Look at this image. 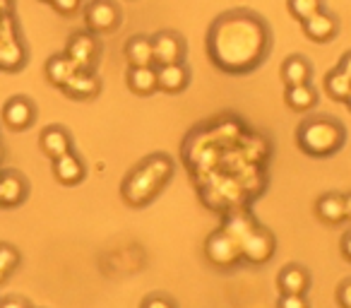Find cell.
<instances>
[{
  "label": "cell",
  "instance_id": "obj_28",
  "mask_svg": "<svg viewBox=\"0 0 351 308\" xmlns=\"http://www.w3.org/2000/svg\"><path fill=\"white\" fill-rule=\"evenodd\" d=\"M337 303L341 308H351V279H344L337 289Z\"/></svg>",
  "mask_w": 351,
  "mask_h": 308
},
{
  "label": "cell",
  "instance_id": "obj_17",
  "mask_svg": "<svg viewBox=\"0 0 351 308\" xmlns=\"http://www.w3.org/2000/svg\"><path fill=\"white\" fill-rule=\"evenodd\" d=\"M128 89L135 97H152L159 92V82H156V65H147V68H128L125 75Z\"/></svg>",
  "mask_w": 351,
  "mask_h": 308
},
{
  "label": "cell",
  "instance_id": "obj_22",
  "mask_svg": "<svg viewBox=\"0 0 351 308\" xmlns=\"http://www.w3.org/2000/svg\"><path fill=\"white\" fill-rule=\"evenodd\" d=\"M75 65L73 60L68 58V56H53V58H49V63H46V78H49L51 84H56V87L63 89L65 82H68L70 78L75 75Z\"/></svg>",
  "mask_w": 351,
  "mask_h": 308
},
{
  "label": "cell",
  "instance_id": "obj_35",
  "mask_svg": "<svg viewBox=\"0 0 351 308\" xmlns=\"http://www.w3.org/2000/svg\"><path fill=\"white\" fill-rule=\"evenodd\" d=\"M0 46H3V41H0Z\"/></svg>",
  "mask_w": 351,
  "mask_h": 308
},
{
  "label": "cell",
  "instance_id": "obj_33",
  "mask_svg": "<svg viewBox=\"0 0 351 308\" xmlns=\"http://www.w3.org/2000/svg\"><path fill=\"white\" fill-rule=\"evenodd\" d=\"M344 210H346V220H351V193L344 196Z\"/></svg>",
  "mask_w": 351,
  "mask_h": 308
},
{
  "label": "cell",
  "instance_id": "obj_18",
  "mask_svg": "<svg viewBox=\"0 0 351 308\" xmlns=\"http://www.w3.org/2000/svg\"><path fill=\"white\" fill-rule=\"evenodd\" d=\"M282 80L287 87H296V84H311L313 80V65L306 56H289L282 63Z\"/></svg>",
  "mask_w": 351,
  "mask_h": 308
},
{
  "label": "cell",
  "instance_id": "obj_2",
  "mask_svg": "<svg viewBox=\"0 0 351 308\" xmlns=\"http://www.w3.org/2000/svg\"><path fill=\"white\" fill-rule=\"evenodd\" d=\"M171 176H173V162L166 154H152L123 181L121 193L128 205H149L156 193L171 181Z\"/></svg>",
  "mask_w": 351,
  "mask_h": 308
},
{
  "label": "cell",
  "instance_id": "obj_13",
  "mask_svg": "<svg viewBox=\"0 0 351 308\" xmlns=\"http://www.w3.org/2000/svg\"><path fill=\"white\" fill-rule=\"evenodd\" d=\"M39 147L49 159H58L68 152H73V137L63 126H49L41 130Z\"/></svg>",
  "mask_w": 351,
  "mask_h": 308
},
{
  "label": "cell",
  "instance_id": "obj_19",
  "mask_svg": "<svg viewBox=\"0 0 351 308\" xmlns=\"http://www.w3.org/2000/svg\"><path fill=\"white\" fill-rule=\"evenodd\" d=\"M284 102L291 111L296 113H308L311 108L317 106L320 102V94L313 84H296V87H287L284 92Z\"/></svg>",
  "mask_w": 351,
  "mask_h": 308
},
{
  "label": "cell",
  "instance_id": "obj_26",
  "mask_svg": "<svg viewBox=\"0 0 351 308\" xmlns=\"http://www.w3.org/2000/svg\"><path fill=\"white\" fill-rule=\"evenodd\" d=\"M277 308H311V303L306 296H298V294H282Z\"/></svg>",
  "mask_w": 351,
  "mask_h": 308
},
{
  "label": "cell",
  "instance_id": "obj_7",
  "mask_svg": "<svg viewBox=\"0 0 351 308\" xmlns=\"http://www.w3.org/2000/svg\"><path fill=\"white\" fill-rule=\"evenodd\" d=\"M99 54H101V44L92 32H77L70 36L68 46H65V56L73 60L77 70H94Z\"/></svg>",
  "mask_w": 351,
  "mask_h": 308
},
{
  "label": "cell",
  "instance_id": "obj_3",
  "mask_svg": "<svg viewBox=\"0 0 351 308\" xmlns=\"http://www.w3.org/2000/svg\"><path fill=\"white\" fill-rule=\"evenodd\" d=\"M346 130L337 118L330 116H315L306 118L298 126L296 132V145L303 154L313 159H327L344 147Z\"/></svg>",
  "mask_w": 351,
  "mask_h": 308
},
{
  "label": "cell",
  "instance_id": "obj_29",
  "mask_svg": "<svg viewBox=\"0 0 351 308\" xmlns=\"http://www.w3.org/2000/svg\"><path fill=\"white\" fill-rule=\"evenodd\" d=\"M0 308H32V306L22 296H8V298H0Z\"/></svg>",
  "mask_w": 351,
  "mask_h": 308
},
{
  "label": "cell",
  "instance_id": "obj_34",
  "mask_svg": "<svg viewBox=\"0 0 351 308\" xmlns=\"http://www.w3.org/2000/svg\"><path fill=\"white\" fill-rule=\"evenodd\" d=\"M344 104H346V108H349V111H351V94H349V97H346V102H344Z\"/></svg>",
  "mask_w": 351,
  "mask_h": 308
},
{
  "label": "cell",
  "instance_id": "obj_21",
  "mask_svg": "<svg viewBox=\"0 0 351 308\" xmlns=\"http://www.w3.org/2000/svg\"><path fill=\"white\" fill-rule=\"evenodd\" d=\"M27 196V183L17 174H5L0 178V205H20Z\"/></svg>",
  "mask_w": 351,
  "mask_h": 308
},
{
  "label": "cell",
  "instance_id": "obj_15",
  "mask_svg": "<svg viewBox=\"0 0 351 308\" xmlns=\"http://www.w3.org/2000/svg\"><path fill=\"white\" fill-rule=\"evenodd\" d=\"M84 174H87L84 162L75 152H68L63 157L53 159V176H56V181L63 183V186H77V183H82Z\"/></svg>",
  "mask_w": 351,
  "mask_h": 308
},
{
  "label": "cell",
  "instance_id": "obj_32",
  "mask_svg": "<svg viewBox=\"0 0 351 308\" xmlns=\"http://www.w3.org/2000/svg\"><path fill=\"white\" fill-rule=\"evenodd\" d=\"M12 10V0H0V17Z\"/></svg>",
  "mask_w": 351,
  "mask_h": 308
},
{
  "label": "cell",
  "instance_id": "obj_23",
  "mask_svg": "<svg viewBox=\"0 0 351 308\" xmlns=\"http://www.w3.org/2000/svg\"><path fill=\"white\" fill-rule=\"evenodd\" d=\"M325 92H327V97H330L332 102L344 104L346 97L351 94V80L346 78L339 68H332L330 73H327V78H325Z\"/></svg>",
  "mask_w": 351,
  "mask_h": 308
},
{
  "label": "cell",
  "instance_id": "obj_9",
  "mask_svg": "<svg viewBox=\"0 0 351 308\" xmlns=\"http://www.w3.org/2000/svg\"><path fill=\"white\" fill-rule=\"evenodd\" d=\"M303 34L313 41V44H330L337 34H339V20L337 15L327 10L315 12L313 17H308L306 22H301Z\"/></svg>",
  "mask_w": 351,
  "mask_h": 308
},
{
  "label": "cell",
  "instance_id": "obj_25",
  "mask_svg": "<svg viewBox=\"0 0 351 308\" xmlns=\"http://www.w3.org/2000/svg\"><path fill=\"white\" fill-rule=\"evenodd\" d=\"M17 265H20V253L12 246L0 244V284L15 272Z\"/></svg>",
  "mask_w": 351,
  "mask_h": 308
},
{
  "label": "cell",
  "instance_id": "obj_11",
  "mask_svg": "<svg viewBox=\"0 0 351 308\" xmlns=\"http://www.w3.org/2000/svg\"><path fill=\"white\" fill-rule=\"evenodd\" d=\"M156 82H159V92L181 94L191 84V70L186 63L156 65Z\"/></svg>",
  "mask_w": 351,
  "mask_h": 308
},
{
  "label": "cell",
  "instance_id": "obj_24",
  "mask_svg": "<svg viewBox=\"0 0 351 308\" xmlns=\"http://www.w3.org/2000/svg\"><path fill=\"white\" fill-rule=\"evenodd\" d=\"M287 10L296 22H306L315 12L325 10V0H287Z\"/></svg>",
  "mask_w": 351,
  "mask_h": 308
},
{
  "label": "cell",
  "instance_id": "obj_20",
  "mask_svg": "<svg viewBox=\"0 0 351 308\" xmlns=\"http://www.w3.org/2000/svg\"><path fill=\"white\" fill-rule=\"evenodd\" d=\"M315 212L325 224H341L346 220V210H344V196L339 193H325V196L317 198L315 202Z\"/></svg>",
  "mask_w": 351,
  "mask_h": 308
},
{
  "label": "cell",
  "instance_id": "obj_10",
  "mask_svg": "<svg viewBox=\"0 0 351 308\" xmlns=\"http://www.w3.org/2000/svg\"><path fill=\"white\" fill-rule=\"evenodd\" d=\"M34 118H36L34 104L25 97H12L10 102L3 106V123L15 132H22V130H27V128H32Z\"/></svg>",
  "mask_w": 351,
  "mask_h": 308
},
{
  "label": "cell",
  "instance_id": "obj_12",
  "mask_svg": "<svg viewBox=\"0 0 351 308\" xmlns=\"http://www.w3.org/2000/svg\"><path fill=\"white\" fill-rule=\"evenodd\" d=\"M277 287L282 294H298V296H306L308 289H311V272H308L303 265L289 263L279 270Z\"/></svg>",
  "mask_w": 351,
  "mask_h": 308
},
{
  "label": "cell",
  "instance_id": "obj_6",
  "mask_svg": "<svg viewBox=\"0 0 351 308\" xmlns=\"http://www.w3.org/2000/svg\"><path fill=\"white\" fill-rule=\"evenodd\" d=\"M277 241L263 226H253L248 234L241 239V260L250 265H267L274 255Z\"/></svg>",
  "mask_w": 351,
  "mask_h": 308
},
{
  "label": "cell",
  "instance_id": "obj_27",
  "mask_svg": "<svg viewBox=\"0 0 351 308\" xmlns=\"http://www.w3.org/2000/svg\"><path fill=\"white\" fill-rule=\"evenodd\" d=\"M140 308H176V303L166 294H152L140 303Z\"/></svg>",
  "mask_w": 351,
  "mask_h": 308
},
{
  "label": "cell",
  "instance_id": "obj_4",
  "mask_svg": "<svg viewBox=\"0 0 351 308\" xmlns=\"http://www.w3.org/2000/svg\"><path fill=\"white\" fill-rule=\"evenodd\" d=\"M205 258L219 270H231L241 263V244L226 229H217L205 241Z\"/></svg>",
  "mask_w": 351,
  "mask_h": 308
},
{
  "label": "cell",
  "instance_id": "obj_8",
  "mask_svg": "<svg viewBox=\"0 0 351 308\" xmlns=\"http://www.w3.org/2000/svg\"><path fill=\"white\" fill-rule=\"evenodd\" d=\"M152 51H154V65H171L186 60V39L176 32H159L152 36Z\"/></svg>",
  "mask_w": 351,
  "mask_h": 308
},
{
  "label": "cell",
  "instance_id": "obj_16",
  "mask_svg": "<svg viewBox=\"0 0 351 308\" xmlns=\"http://www.w3.org/2000/svg\"><path fill=\"white\" fill-rule=\"evenodd\" d=\"M63 92L70 99H94L101 92V82L94 75V70H75L73 78L65 82Z\"/></svg>",
  "mask_w": 351,
  "mask_h": 308
},
{
  "label": "cell",
  "instance_id": "obj_31",
  "mask_svg": "<svg viewBox=\"0 0 351 308\" xmlns=\"http://www.w3.org/2000/svg\"><path fill=\"white\" fill-rule=\"evenodd\" d=\"M337 68H339L341 73H344L346 78L351 80V51H346V54L341 56V60H339V65H337Z\"/></svg>",
  "mask_w": 351,
  "mask_h": 308
},
{
  "label": "cell",
  "instance_id": "obj_30",
  "mask_svg": "<svg viewBox=\"0 0 351 308\" xmlns=\"http://www.w3.org/2000/svg\"><path fill=\"white\" fill-rule=\"evenodd\" d=\"M341 255H344V260H349L351 263V231H346L344 236H341Z\"/></svg>",
  "mask_w": 351,
  "mask_h": 308
},
{
  "label": "cell",
  "instance_id": "obj_5",
  "mask_svg": "<svg viewBox=\"0 0 351 308\" xmlns=\"http://www.w3.org/2000/svg\"><path fill=\"white\" fill-rule=\"evenodd\" d=\"M121 10L113 0H89L84 8V25L92 34H111L121 27Z\"/></svg>",
  "mask_w": 351,
  "mask_h": 308
},
{
  "label": "cell",
  "instance_id": "obj_1",
  "mask_svg": "<svg viewBox=\"0 0 351 308\" xmlns=\"http://www.w3.org/2000/svg\"><path fill=\"white\" fill-rule=\"evenodd\" d=\"M272 49L267 22L250 10H229L207 32V56L226 75H248L265 63Z\"/></svg>",
  "mask_w": 351,
  "mask_h": 308
},
{
  "label": "cell",
  "instance_id": "obj_14",
  "mask_svg": "<svg viewBox=\"0 0 351 308\" xmlns=\"http://www.w3.org/2000/svg\"><path fill=\"white\" fill-rule=\"evenodd\" d=\"M123 56L128 60V68H147L154 65V51H152V36L135 34L125 41Z\"/></svg>",
  "mask_w": 351,
  "mask_h": 308
}]
</instances>
